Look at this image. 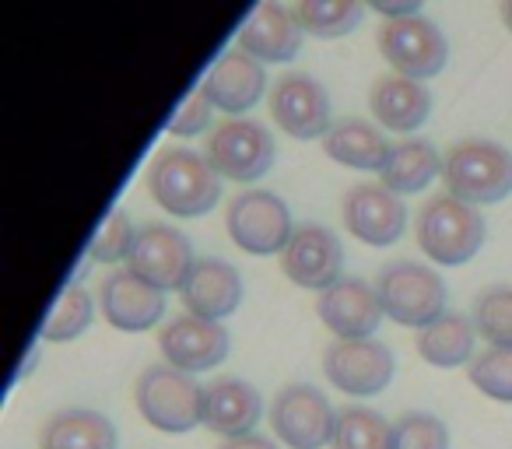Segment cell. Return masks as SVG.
<instances>
[{
	"label": "cell",
	"instance_id": "27",
	"mask_svg": "<svg viewBox=\"0 0 512 449\" xmlns=\"http://www.w3.org/2000/svg\"><path fill=\"white\" fill-rule=\"evenodd\" d=\"M302 32L313 39H344L362 25V0H299L295 4Z\"/></svg>",
	"mask_w": 512,
	"mask_h": 449
},
{
	"label": "cell",
	"instance_id": "12",
	"mask_svg": "<svg viewBox=\"0 0 512 449\" xmlns=\"http://www.w3.org/2000/svg\"><path fill=\"white\" fill-rule=\"evenodd\" d=\"M281 271L292 285L323 295L344 278V246L337 232H330L320 221L295 225L292 243L281 253Z\"/></svg>",
	"mask_w": 512,
	"mask_h": 449
},
{
	"label": "cell",
	"instance_id": "26",
	"mask_svg": "<svg viewBox=\"0 0 512 449\" xmlns=\"http://www.w3.org/2000/svg\"><path fill=\"white\" fill-rule=\"evenodd\" d=\"M418 348L421 362L435 365V369H460V365L474 362V348H477V327L470 316L453 313L449 309L446 316L432 323V327L418 330Z\"/></svg>",
	"mask_w": 512,
	"mask_h": 449
},
{
	"label": "cell",
	"instance_id": "17",
	"mask_svg": "<svg viewBox=\"0 0 512 449\" xmlns=\"http://www.w3.org/2000/svg\"><path fill=\"white\" fill-rule=\"evenodd\" d=\"M200 88L207 92V99L214 102V109H221L225 116L239 120L242 113L256 106L271 88H267V67L260 60H253L249 53L225 50L211 67H207Z\"/></svg>",
	"mask_w": 512,
	"mask_h": 449
},
{
	"label": "cell",
	"instance_id": "34",
	"mask_svg": "<svg viewBox=\"0 0 512 449\" xmlns=\"http://www.w3.org/2000/svg\"><path fill=\"white\" fill-rule=\"evenodd\" d=\"M211 120H214V102L207 99V92L197 85L183 102H179L176 113H172L169 134L172 137H197L211 127Z\"/></svg>",
	"mask_w": 512,
	"mask_h": 449
},
{
	"label": "cell",
	"instance_id": "29",
	"mask_svg": "<svg viewBox=\"0 0 512 449\" xmlns=\"http://www.w3.org/2000/svg\"><path fill=\"white\" fill-rule=\"evenodd\" d=\"M393 425L372 407H344L337 411V428L330 449H390Z\"/></svg>",
	"mask_w": 512,
	"mask_h": 449
},
{
	"label": "cell",
	"instance_id": "1",
	"mask_svg": "<svg viewBox=\"0 0 512 449\" xmlns=\"http://www.w3.org/2000/svg\"><path fill=\"white\" fill-rule=\"evenodd\" d=\"M148 190L172 218H200L221 200V176L190 148H165L148 169Z\"/></svg>",
	"mask_w": 512,
	"mask_h": 449
},
{
	"label": "cell",
	"instance_id": "14",
	"mask_svg": "<svg viewBox=\"0 0 512 449\" xmlns=\"http://www.w3.org/2000/svg\"><path fill=\"white\" fill-rule=\"evenodd\" d=\"M344 225L358 243L386 250L404 239L407 204L383 183H358L344 197Z\"/></svg>",
	"mask_w": 512,
	"mask_h": 449
},
{
	"label": "cell",
	"instance_id": "25",
	"mask_svg": "<svg viewBox=\"0 0 512 449\" xmlns=\"http://www.w3.org/2000/svg\"><path fill=\"white\" fill-rule=\"evenodd\" d=\"M435 179H442V155L425 137H407V141L393 144L386 169L379 172V183L397 193V197L428 190Z\"/></svg>",
	"mask_w": 512,
	"mask_h": 449
},
{
	"label": "cell",
	"instance_id": "33",
	"mask_svg": "<svg viewBox=\"0 0 512 449\" xmlns=\"http://www.w3.org/2000/svg\"><path fill=\"white\" fill-rule=\"evenodd\" d=\"M390 449H449V425L428 411H411L393 421Z\"/></svg>",
	"mask_w": 512,
	"mask_h": 449
},
{
	"label": "cell",
	"instance_id": "13",
	"mask_svg": "<svg viewBox=\"0 0 512 449\" xmlns=\"http://www.w3.org/2000/svg\"><path fill=\"white\" fill-rule=\"evenodd\" d=\"M271 116L295 141H316L327 137L334 127V106L330 92L309 74H285L271 85Z\"/></svg>",
	"mask_w": 512,
	"mask_h": 449
},
{
	"label": "cell",
	"instance_id": "15",
	"mask_svg": "<svg viewBox=\"0 0 512 449\" xmlns=\"http://www.w3.org/2000/svg\"><path fill=\"white\" fill-rule=\"evenodd\" d=\"M158 351H162L169 369L197 376V372H211L225 362L228 351H232V337H228V330L221 323L197 320V316H179L169 327H162Z\"/></svg>",
	"mask_w": 512,
	"mask_h": 449
},
{
	"label": "cell",
	"instance_id": "32",
	"mask_svg": "<svg viewBox=\"0 0 512 449\" xmlns=\"http://www.w3.org/2000/svg\"><path fill=\"white\" fill-rule=\"evenodd\" d=\"M467 379L474 390H481L488 400L498 404H512V351L488 348L477 355L467 369Z\"/></svg>",
	"mask_w": 512,
	"mask_h": 449
},
{
	"label": "cell",
	"instance_id": "16",
	"mask_svg": "<svg viewBox=\"0 0 512 449\" xmlns=\"http://www.w3.org/2000/svg\"><path fill=\"white\" fill-rule=\"evenodd\" d=\"M316 313L337 341H369L386 320L379 292L362 278H341L330 285L316 299Z\"/></svg>",
	"mask_w": 512,
	"mask_h": 449
},
{
	"label": "cell",
	"instance_id": "37",
	"mask_svg": "<svg viewBox=\"0 0 512 449\" xmlns=\"http://www.w3.org/2000/svg\"><path fill=\"white\" fill-rule=\"evenodd\" d=\"M502 22H505V29L512 32V0H505L502 4Z\"/></svg>",
	"mask_w": 512,
	"mask_h": 449
},
{
	"label": "cell",
	"instance_id": "4",
	"mask_svg": "<svg viewBox=\"0 0 512 449\" xmlns=\"http://www.w3.org/2000/svg\"><path fill=\"white\" fill-rule=\"evenodd\" d=\"M137 411L151 428L165 435H183L204 425L207 411V386L197 383V376H186L169 365H151L137 379Z\"/></svg>",
	"mask_w": 512,
	"mask_h": 449
},
{
	"label": "cell",
	"instance_id": "19",
	"mask_svg": "<svg viewBox=\"0 0 512 449\" xmlns=\"http://www.w3.org/2000/svg\"><path fill=\"white\" fill-rule=\"evenodd\" d=\"M302 39H306V32H302L295 11L281 8V4H260L242 22L239 43L235 46L267 67V64H288V60L299 57Z\"/></svg>",
	"mask_w": 512,
	"mask_h": 449
},
{
	"label": "cell",
	"instance_id": "28",
	"mask_svg": "<svg viewBox=\"0 0 512 449\" xmlns=\"http://www.w3.org/2000/svg\"><path fill=\"white\" fill-rule=\"evenodd\" d=\"M95 320V302L88 295L85 285H67L64 295L53 302V309L46 313L43 327H39V341L50 344H67L74 337H81Z\"/></svg>",
	"mask_w": 512,
	"mask_h": 449
},
{
	"label": "cell",
	"instance_id": "10",
	"mask_svg": "<svg viewBox=\"0 0 512 449\" xmlns=\"http://www.w3.org/2000/svg\"><path fill=\"white\" fill-rule=\"evenodd\" d=\"M127 267L162 292H183L193 267H197V253L179 229H172L165 221H148L144 229H137V243Z\"/></svg>",
	"mask_w": 512,
	"mask_h": 449
},
{
	"label": "cell",
	"instance_id": "31",
	"mask_svg": "<svg viewBox=\"0 0 512 449\" xmlns=\"http://www.w3.org/2000/svg\"><path fill=\"white\" fill-rule=\"evenodd\" d=\"M137 243V229L130 221L127 211H113L95 232L92 246H88V257L95 264H130V253Z\"/></svg>",
	"mask_w": 512,
	"mask_h": 449
},
{
	"label": "cell",
	"instance_id": "20",
	"mask_svg": "<svg viewBox=\"0 0 512 449\" xmlns=\"http://www.w3.org/2000/svg\"><path fill=\"white\" fill-rule=\"evenodd\" d=\"M186 316L221 323L242 306V274L228 260L200 257L183 292Z\"/></svg>",
	"mask_w": 512,
	"mask_h": 449
},
{
	"label": "cell",
	"instance_id": "3",
	"mask_svg": "<svg viewBox=\"0 0 512 449\" xmlns=\"http://www.w3.org/2000/svg\"><path fill=\"white\" fill-rule=\"evenodd\" d=\"M488 239V221L477 207L439 193L418 214V246L432 264L463 267L481 253Z\"/></svg>",
	"mask_w": 512,
	"mask_h": 449
},
{
	"label": "cell",
	"instance_id": "23",
	"mask_svg": "<svg viewBox=\"0 0 512 449\" xmlns=\"http://www.w3.org/2000/svg\"><path fill=\"white\" fill-rule=\"evenodd\" d=\"M39 449H120V432L92 407H64L43 421Z\"/></svg>",
	"mask_w": 512,
	"mask_h": 449
},
{
	"label": "cell",
	"instance_id": "24",
	"mask_svg": "<svg viewBox=\"0 0 512 449\" xmlns=\"http://www.w3.org/2000/svg\"><path fill=\"white\" fill-rule=\"evenodd\" d=\"M393 144L383 137V130L372 127L369 120H337L330 127V134L323 137V151L327 158H334L337 165H348V169H362V172H383L386 158H390Z\"/></svg>",
	"mask_w": 512,
	"mask_h": 449
},
{
	"label": "cell",
	"instance_id": "36",
	"mask_svg": "<svg viewBox=\"0 0 512 449\" xmlns=\"http://www.w3.org/2000/svg\"><path fill=\"white\" fill-rule=\"evenodd\" d=\"M218 449H281V446L271 439V435L253 432V435H239V439H221Z\"/></svg>",
	"mask_w": 512,
	"mask_h": 449
},
{
	"label": "cell",
	"instance_id": "11",
	"mask_svg": "<svg viewBox=\"0 0 512 449\" xmlns=\"http://www.w3.org/2000/svg\"><path fill=\"white\" fill-rule=\"evenodd\" d=\"M323 376L348 397H379L397 376V358L383 341H334L323 351Z\"/></svg>",
	"mask_w": 512,
	"mask_h": 449
},
{
	"label": "cell",
	"instance_id": "35",
	"mask_svg": "<svg viewBox=\"0 0 512 449\" xmlns=\"http://www.w3.org/2000/svg\"><path fill=\"white\" fill-rule=\"evenodd\" d=\"M369 8L383 15L386 22H400V18L421 15V0H369Z\"/></svg>",
	"mask_w": 512,
	"mask_h": 449
},
{
	"label": "cell",
	"instance_id": "7",
	"mask_svg": "<svg viewBox=\"0 0 512 449\" xmlns=\"http://www.w3.org/2000/svg\"><path fill=\"white\" fill-rule=\"evenodd\" d=\"M207 162L221 179L232 183H256L278 162V141L274 134L256 120H225L207 137Z\"/></svg>",
	"mask_w": 512,
	"mask_h": 449
},
{
	"label": "cell",
	"instance_id": "6",
	"mask_svg": "<svg viewBox=\"0 0 512 449\" xmlns=\"http://www.w3.org/2000/svg\"><path fill=\"white\" fill-rule=\"evenodd\" d=\"M225 229H228V239H232L242 253L274 257V253H285V246L292 243L295 221H292L288 204L278 193L242 190L228 200Z\"/></svg>",
	"mask_w": 512,
	"mask_h": 449
},
{
	"label": "cell",
	"instance_id": "30",
	"mask_svg": "<svg viewBox=\"0 0 512 449\" xmlns=\"http://www.w3.org/2000/svg\"><path fill=\"white\" fill-rule=\"evenodd\" d=\"M470 320L477 337L498 351H512V285H491L474 299Z\"/></svg>",
	"mask_w": 512,
	"mask_h": 449
},
{
	"label": "cell",
	"instance_id": "22",
	"mask_svg": "<svg viewBox=\"0 0 512 449\" xmlns=\"http://www.w3.org/2000/svg\"><path fill=\"white\" fill-rule=\"evenodd\" d=\"M264 418V397L246 379H214L207 386V411L204 428H211L221 439L253 435Z\"/></svg>",
	"mask_w": 512,
	"mask_h": 449
},
{
	"label": "cell",
	"instance_id": "8",
	"mask_svg": "<svg viewBox=\"0 0 512 449\" xmlns=\"http://www.w3.org/2000/svg\"><path fill=\"white\" fill-rule=\"evenodd\" d=\"M379 53L393 67V74H404L411 81L439 78L449 64V39L432 18L414 15L400 22H383L379 29Z\"/></svg>",
	"mask_w": 512,
	"mask_h": 449
},
{
	"label": "cell",
	"instance_id": "2",
	"mask_svg": "<svg viewBox=\"0 0 512 449\" xmlns=\"http://www.w3.org/2000/svg\"><path fill=\"white\" fill-rule=\"evenodd\" d=\"M446 193L470 207L498 204L512 193V151L498 141H460L442 155Z\"/></svg>",
	"mask_w": 512,
	"mask_h": 449
},
{
	"label": "cell",
	"instance_id": "9",
	"mask_svg": "<svg viewBox=\"0 0 512 449\" xmlns=\"http://www.w3.org/2000/svg\"><path fill=\"white\" fill-rule=\"evenodd\" d=\"M271 428L288 449H327L334 442L337 411L323 390L292 383L274 397Z\"/></svg>",
	"mask_w": 512,
	"mask_h": 449
},
{
	"label": "cell",
	"instance_id": "5",
	"mask_svg": "<svg viewBox=\"0 0 512 449\" xmlns=\"http://www.w3.org/2000/svg\"><path fill=\"white\" fill-rule=\"evenodd\" d=\"M383 313L400 327L425 330L432 327L439 316L449 313V292L446 281L432 271V267L418 264V260H397L379 271L376 281Z\"/></svg>",
	"mask_w": 512,
	"mask_h": 449
},
{
	"label": "cell",
	"instance_id": "18",
	"mask_svg": "<svg viewBox=\"0 0 512 449\" xmlns=\"http://www.w3.org/2000/svg\"><path fill=\"white\" fill-rule=\"evenodd\" d=\"M99 309L106 316L109 327L123 330V334H141L162 323L165 316V292L137 278L130 267L113 271L99 288Z\"/></svg>",
	"mask_w": 512,
	"mask_h": 449
},
{
	"label": "cell",
	"instance_id": "21",
	"mask_svg": "<svg viewBox=\"0 0 512 449\" xmlns=\"http://www.w3.org/2000/svg\"><path fill=\"white\" fill-rule=\"evenodd\" d=\"M369 109L379 127L393 134H414L432 116V88L425 81H411L404 74H386L372 85Z\"/></svg>",
	"mask_w": 512,
	"mask_h": 449
}]
</instances>
